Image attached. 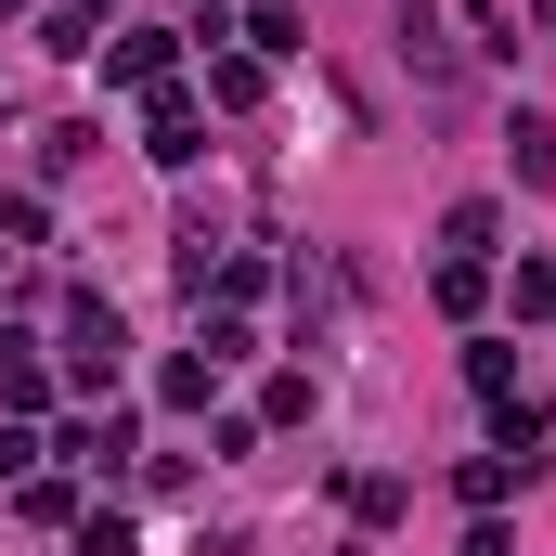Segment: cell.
Here are the masks:
<instances>
[{"mask_svg": "<svg viewBox=\"0 0 556 556\" xmlns=\"http://www.w3.org/2000/svg\"><path fill=\"white\" fill-rule=\"evenodd\" d=\"M52 453H65L78 479H117V466H130V415H78L65 440H52Z\"/></svg>", "mask_w": 556, "mask_h": 556, "instance_id": "3", "label": "cell"}, {"mask_svg": "<svg viewBox=\"0 0 556 556\" xmlns=\"http://www.w3.org/2000/svg\"><path fill=\"white\" fill-rule=\"evenodd\" d=\"M505 311H518V324H544V311H556V273H544V260H518V273H505Z\"/></svg>", "mask_w": 556, "mask_h": 556, "instance_id": "13", "label": "cell"}, {"mask_svg": "<svg viewBox=\"0 0 556 556\" xmlns=\"http://www.w3.org/2000/svg\"><path fill=\"white\" fill-rule=\"evenodd\" d=\"M440 311L479 324V311H492V273H479V260H440Z\"/></svg>", "mask_w": 556, "mask_h": 556, "instance_id": "12", "label": "cell"}, {"mask_svg": "<svg viewBox=\"0 0 556 556\" xmlns=\"http://www.w3.org/2000/svg\"><path fill=\"white\" fill-rule=\"evenodd\" d=\"M78 556H130V518H117V505H91V518H78Z\"/></svg>", "mask_w": 556, "mask_h": 556, "instance_id": "16", "label": "cell"}, {"mask_svg": "<svg viewBox=\"0 0 556 556\" xmlns=\"http://www.w3.org/2000/svg\"><path fill=\"white\" fill-rule=\"evenodd\" d=\"M544 26H556V0H544Z\"/></svg>", "mask_w": 556, "mask_h": 556, "instance_id": "20", "label": "cell"}, {"mask_svg": "<svg viewBox=\"0 0 556 556\" xmlns=\"http://www.w3.org/2000/svg\"><path fill=\"white\" fill-rule=\"evenodd\" d=\"M39 233H52V207L39 194H0V247H39Z\"/></svg>", "mask_w": 556, "mask_h": 556, "instance_id": "15", "label": "cell"}, {"mask_svg": "<svg viewBox=\"0 0 556 556\" xmlns=\"http://www.w3.org/2000/svg\"><path fill=\"white\" fill-rule=\"evenodd\" d=\"M440 247H453V260H479V273H492V247H505V207H492V194H466V207H453V220H440Z\"/></svg>", "mask_w": 556, "mask_h": 556, "instance_id": "6", "label": "cell"}, {"mask_svg": "<svg viewBox=\"0 0 556 556\" xmlns=\"http://www.w3.org/2000/svg\"><path fill=\"white\" fill-rule=\"evenodd\" d=\"M168 52H181L168 26H130V39H104V78L117 91H168Z\"/></svg>", "mask_w": 556, "mask_h": 556, "instance_id": "4", "label": "cell"}, {"mask_svg": "<svg viewBox=\"0 0 556 556\" xmlns=\"http://www.w3.org/2000/svg\"><path fill=\"white\" fill-rule=\"evenodd\" d=\"M52 389H65V376H52L26 337H0V415H52Z\"/></svg>", "mask_w": 556, "mask_h": 556, "instance_id": "5", "label": "cell"}, {"mask_svg": "<svg viewBox=\"0 0 556 556\" xmlns=\"http://www.w3.org/2000/svg\"><path fill=\"white\" fill-rule=\"evenodd\" d=\"M168 13H194L207 39H233V0H168Z\"/></svg>", "mask_w": 556, "mask_h": 556, "instance_id": "17", "label": "cell"}, {"mask_svg": "<svg viewBox=\"0 0 556 556\" xmlns=\"http://www.w3.org/2000/svg\"><path fill=\"white\" fill-rule=\"evenodd\" d=\"M260 91H273V65H260V52H220V65H207V104H233V117H247Z\"/></svg>", "mask_w": 556, "mask_h": 556, "instance_id": "9", "label": "cell"}, {"mask_svg": "<svg viewBox=\"0 0 556 556\" xmlns=\"http://www.w3.org/2000/svg\"><path fill=\"white\" fill-rule=\"evenodd\" d=\"M453 556H518V544H505V518H479V531H466Z\"/></svg>", "mask_w": 556, "mask_h": 556, "instance_id": "18", "label": "cell"}, {"mask_svg": "<svg viewBox=\"0 0 556 556\" xmlns=\"http://www.w3.org/2000/svg\"><path fill=\"white\" fill-rule=\"evenodd\" d=\"M518 181H531V194L556 181V117H518Z\"/></svg>", "mask_w": 556, "mask_h": 556, "instance_id": "14", "label": "cell"}, {"mask_svg": "<svg viewBox=\"0 0 556 556\" xmlns=\"http://www.w3.org/2000/svg\"><path fill=\"white\" fill-rule=\"evenodd\" d=\"M207 389H220V363H207V350H181V363H155V402H181V415H207Z\"/></svg>", "mask_w": 556, "mask_h": 556, "instance_id": "11", "label": "cell"}, {"mask_svg": "<svg viewBox=\"0 0 556 556\" xmlns=\"http://www.w3.org/2000/svg\"><path fill=\"white\" fill-rule=\"evenodd\" d=\"M247 52H260V65H285V52H311V39H298V0H247Z\"/></svg>", "mask_w": 556, "mask_h": 556, "instance_id": "8", "label": "cell"}, {"mask_svg": "<svg viewBox=\"0 0 556 556\" xmlns=\"http://www.w3.org/2000/svg\"><path fill=\"white\" fill-rule=\"evenodd\" d=\"M117 363H130V324H117V298H104V285H78V298H65V389H91V402H104V389H117Z\"/></svg>", "mask_w": 556, "mask_h": 556, "instance_id": "1", "label": "cell"}, {"mask_svg": "<svg viewBox=\"0 0 556 556\" xmlns=\"http://www.w3.org/2000/svg\"><path fill=\"white\" fill-rule=\"evenodd\" d=\"M466 389L505 415V402H518V350H505V337H479V350H466Z\"/></svg>", "mask_w": 556, "mask_h": 556, "instance_id": "10", "label": "cell"}, {"mask_svg": "<svg viewBox=\"0 0 556 556\" xmlns=\"http://www.w3.org/2000/svg\"><path fill=\"white\" fill-rule=\"evenodd\" d=\"M518 479H531V466H518V453H466V466H453V492H466V505H479V518H492V505H505V492H518Z\"/></svg>", "mask_w": 556, "mask_h": 556, "instance_id": "7", "label": "cell"}, {"mask_svg": "<svg viewBox=\"0 0 556 556\" xmlns=\"http://www.w3.org/2000/svg\"><path fill=\"white\" fill-rule=\"evenodd\" d=\"M13 13H26V0H0V26H13Z\"/></svg>", "mask_w": 556, "mask_h": 556, "instance_id": "19", "label": "cell"}, {"mask_svg": "<svg viewBox=\"0 0 556 556\" xmlns=\"http://www.w3.org/2000/svg\"><path fill=\"white\" fill-rule=\"evenodd\" d=\"M142 155H155V168H194V155H207L194 91H142Z\"/></svg>", "mask_w": 556, "mask_h": 556, "instance_id": "2", "label": "cell"}]
</instances>
